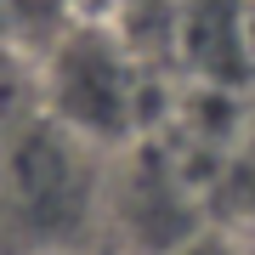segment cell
<instances>
[{"instance_id": "obj_1", "label": "cell", "mask_w": 255, "mask_h": 255, "mask_svg": "<svg viewBox=\"0 0 255 255\" xmlns=\"http://www.w3.org/2000/svg\"><path fill=\"white\" fill-rule=\"evenodd\" d=\"M170 114L153 63L114 40L108 28L68 23L46 57V119L80 136L85 147H125L153 142L159 119Z\"/></svg>"}, {"instance_id": "obj_2", "label": "cell", "mask_w": 255, "mask_h": 255, "mask_svg": "<svg viewBox=\"0 0 255 255\" xmlns=\"http://www.w3.org/2000/svg\"><path fill=\"white\" fill-rule=\"evenodd\" d=\"M0 199L34 238L28 255H80L74 238L97 221V147L68 136L57 119H28L0 142Z\"/></svg>"}, {"instance_id": "obj_3", "label": "cell", "mask_w": 255, "mask_h": 255, "mask_svg": "<svg viewBox=\"0 0 255 255\" xmlns=\"http://www.w3.org/2000/svg\"><path fill=\"white\" fill-rule=\"evenodd\" d=\"M176 51L204 91L227 97L255 74V0H182Z\"/></svg>"}, {"instance_id": "obj_4", "label": "cell", "mask_w": 255, "mask_h": 255, "mask_svg": "<svg viewBox=\"0 0 255 255\" xmlns=\"http://www.w3.org/2000/svg\"><path fill=\"white\" fill-rule=\"evenodd\" d=\"M176 11H182V0H74V23L108 28L147 63L159 51H176Z\"/></svg>"}, {"instance_id": "obj_5", "label": "cell", "mask_w": 255, "mask_h": 255, "mask_svg": "<svg viewBox=\"0 0 255 255\" xmlns=\"http://www.w3.org/2000/svg\"><path fill=\"white\" fill-rule=\"evenodd\" d=\"M164 255H244V244H238L233 233H193L187 244H176Z\"/></svg>"}, {"instance_id": "obj_6", "label": "cell", "mask_w": 255, "mask_h": 255, "mask_svg": "<svg viewBox=\"0 0 255 255\" xmlns=\"http://www.w3.org/2000/svg\"><path fill=\"white\" fill-rule=\"evenodd\" d=\"M6 28H11V0H0V40H6Z\"/></svg>"}]
</instances>
